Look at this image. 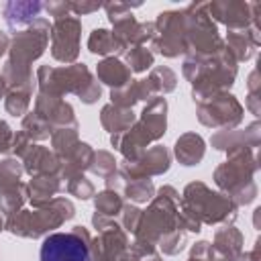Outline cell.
<instances>
[{
  "label": "cell",
  "instance_id": "6da1fadb",
  "mask_svg": "<svg viewBox=\"0 0 261 261\" xmlns=\"http://www.w3.org/2000/svg\"><path fill=\"white\" fill-rule=\"evenodd\" d=\"M41 261H92L88 245L71 232L49 234L41 245Z\"/></svg>",
  "mask_w": 261,
  "mask_h": 261
}]
</instances>
